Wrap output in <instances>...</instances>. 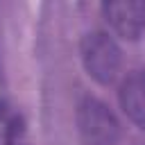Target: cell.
<instances>
[{
    "label": "cell",
    "instance_id": "obj_3",
    "mask_svg": "<svg viewBox=\"0 0 145 145\" xmlns=\"http://www.w3.org/2000/svg\"><path fill=\"white\" fill-rule=\"evenodd\" d=\"M104 20L122 39L136 41L145 29V2L140 0H113L102 5Z\"/></svg>",
    "mask_w": 145,
    "mask_h": 145
},
{
    "label": "cell",
    "instance_id": "obj_4",
    "mask_svg": "<svg viewBox=\"0 0 145 145\" xmlns=\"http://www.w3.org/2000/svg\"><path fill=\"white\" fill-rule=\"evenodd\" d=\"M120 106L145 131V72H131L120 86Z\"/></svg>",
    "mask_w": 145,
    "mask_h": 145
},
{
    "label": "cell",
    "instance_id": "obj_1",
    "mask_svg": "<svg viewBox=\"0 0 145 145\" xmlns=\"http://www.w3.org/2000/svg\"><path fill=\"white\" fill-rule=\"evenodd\" d=\"M82 61H84L86 72L95 82L111 84V82H116V77L120 72L122 54L109 34L91 32L82 39Z\"/></svg>",
    "mask_w": 145,
    "mask_h": 145
},
{
    "label": "cell",
    "instance_id": "obj_2",
    "mask_svg": "<svg viewBox=\"0 0 145 145\" xmlns=\"http://www.w3.org/2000/svg\"><path fill=\"white\" fill-rule=\"evenodd\" d=\"M77 127L86 145H118L120 140V125L113 111L91 95L77 106Z\"/></svg>",
    "mask_w": 145,
    "mask_h": 145
}]
</instances>
